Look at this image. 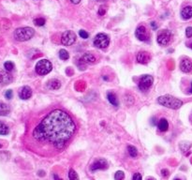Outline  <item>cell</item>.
<instances>
[{"label":"cell","mask_w":192,"mask_h":180,"mask_svg":"<svg viewBox=\"0 0 192 180\" xmlns=\"http://www.w3.org/2000/svg\"><path fill=\"white\" fill-rule=\"evenodd\" d=\"M77 129L73 116L65 109L55 107L30 121L25 134V145L40 156L53 157L68 147Z\"/></svg>","instance_id":"6da1fadb"},{"label":"cell","mask_w":192,"mask_h":180,"mask_svg":"<svg viewBox=\"0 0 192 180\" xmlns=\"http://www.w3.org/2000/svg\"><path fill=\"white\" fill-rule=\"evenodd\" d=\"M157 101L159 104L163 105V106L167 107V108H170V109H173V110H176V109H179L182 105H183V101L180 100L179 99L177 98H174L171 95H164V96H161L157 99Z\"/></svg>","instance_id":"7a4b0ae2"},{"label":"cell","mask_w":192,"mask_h":180,"mask_svg":"<svg viewBox=\"0 0 192 180\" xmlns=\"http://www.w3.org/2000/svg\"><path fill=\"white\" fill-rule=\"evenodd\" d=\"M35 34L32 27H19L14 31V38L18 41H26L30 39Z\"/></svg>","instance_id":"3957f363"},{"label":"cell","mask_w":192,"mask_h":180,"mask_svg":"<svg viewBox=\"0 0 192 180\" xmlns=\"http://www.w3.org/2000/svg\"><path fill=\"white\" fill-rule=\"evenodd\" d=\"M53 69L52 63L47 59H41L36 65V72L39 75H46Z\"/></svg>","instance_id":"277c9868"},{"label":"cell","mask_w":192,"mask_h":180,"mask_svg":"<svg viewBox=\"0 0 192 180\" xmlns=\"http://www.w3.org/2000/svg\"><path fill=\"white\" fill-rule=\"evenodd\" d=\"M172 34L170 30L163 29L158 32L157 35V43L161 46H167L172 42Z\"/></svg>","instance_id":"5b68a950"},{"label":"cell","mask_w":192,"mask_h":180,"mask_svg":"<svg viewBox=\"0 0 192 180\" xmlns=\"http://www.w3.org/2000/svg\"><path fill=\"white\" fill-rule=\"evenodd\" d=\"M110 39L104 33L98 34L94 39V45L98 49H105L109 46Z\"/></svg>","instance_id":"8992f818"},{"label":"cell","mask_w":192,"mask_h":180,"mask_svg":"<svg viewBox=\"0 0 192 180\" xmlns=\"http://www.w3.org/2000/svg\"><path fill=\"white\" fill-rule=\"evenodd\" d=\"M153 82H154V79H153V77L151 76V75L145 74V75H142V76L141 77L138 86H139L140 90L145 92L152 86Z\"/></svg>","instance_id":"52a82bcc"},{"label":"cell","mask_w":192,"mask_h":180,"mask_svg":"<svg viewBox=\"0 0 192 180\" xmlns=\"http://www.w3.org/2000/svg\"><path fill=\"white\" fill-rule=\"evenodd\" d=\"M76 39H77L76 34L73 31H71V30H68V31L62 34L61 42L65 46H70V45H72L76 41Z\"/></svg>","instance_id":"ba28073f"},{"label":"cell","mask_w":192,"mask_h":180,"mask_svg":"<svg viewBox=\"0 0 192 180\" xmlns=\"http://www.w3.org/2000/svg\"><path fill=\"white\" fill-rule=\"evenodd\" d=\"M135 35H136V38L138 39H140L141 41H146L149 39V32L147 31V29L144 25H140L137 27L136 29V32H135Z\"/></svg>","instance_id":"9c48e42d"},{"label":"cell","mask_w":192,"mask_h":180,"mask_svg":"<svg viewBox=\"0 0 192 180\" xmlns=\"http://www.w3.org/2000/svg\"><path fill=\"white\" fill-rule=\"evenodd\" d=\"M108 168V162L104 159H97L90 167V170L92 172L98 171V170H105Z\"/></svg>","instance_id":"30bf717a"},{"label":"cell","mask_w":192,"mask_h":180,"mask_svg":"<svg viewBox=\"0 0 192 180\" xmlns=\"http://www.w3.org/2000/svg\"><path fill=\"white\" fill-rule=\"evenodd\" d=\"M12 81H13V77L9 71H7V70L0 71V84L3 85H7V84H10Z\"/></svg>","instance_id":"8fae6325"},{"label":"cell","mask_w":192,"mask_h":180,"mask_svg":"<svg viewBox=\"0 0 192 180\" xmlns=\"http://www.w3.org/2000/svg\"><path fill=\"white\" fill-rule=\"evenodd\" d=\"M81 63L83 64H94L97 61V57L92 53H85L80 59Z\"/></svg>","instance_id":"7c38bea8"},{"label":"cell","mask_w":192,"mask_h":180,"mask_svg":"<svg viewBox=\"0 0 192 180\" xmlns=\"http://www.w3.org/2000/svg\"><path fill=\"white\" fill-rule=\"evenodd\" d=\"M180 69L185 73H189L192 71V60L189 58H184L180 63Z\"/></svg>","instance_id":"4fadbf2b"},{"label":"cell","mask_w":192,"mask_h":180,"mask_svg":"<svg viewBox=\"0 0 192 180\" xmlns=\"http://www.w3.org/2000/svg\"><path fill=\"white\" fill-rule=\"evenodd\" d=\"M151 60V55L149 53L145 51H142L137 54V61L140 64H147Z\"/></svg>","instance_id":"5bb4252c"},{"label":"cell","mask_w":192,"mask_h":180,"mask_svg":"<svg viewBox=\"0 0 192 180\" xmlns=\"http://www.w3.org/2000/svg\"><path fill=\"white\" fill-rule=\"evenodd\" d=\"M32 96V89L29 86H24L19 93V97L22 99H28Z\"/></svg>","instance_id":"9a60e30c"},{"label":"cell","mask_w":192,"mask_h":180,"mask_svg":"<svg viewBox=\"0 0 192 180\" xmlns=\"http://www.w3.org/2000/svg\"><path fill=\"white\" fill-rule=\"evenodd\" d=\"M181 17L184 20H188L192 18V6H186L182 9Z\"/></svg>","instance_id":"2e32d148"},{"label":"cell","mask_w":192,"mask_h":180,"mask_svg":"<svg viewBox=\"0 0 192 180\" xmlns=\"http://www.w3.org/2000/svg\"><path fill=\"white\" fill-rule=\"evenodd\" d=\"M61 86V84L56 79H52L47 83V87L51 90H57Z\"/></svg>","instance_id":"e0dca14e"},{"label":"cell","mask_w":192,"mask_h":180,"mask_svg":"<svg viewBox=\"0 0 192 180\" xmlns=\"http://www.w3.org/2000/svg\"><path fill=\"white\" fill-rule=\"evenodd\" d=\"M107 99H108L109 102H110L112 105H113V106H115V107L119 106V101H118V99H117V97H116V95H115L114 93L109 92V93L107 94Z\"/></svg>","instance_id":"ac0fdd59"},{"label":"cell","mask_w":192,"mask_h":180,"mask_svg":"<svg viewBox=\"0 0 192 180\" xmlns=\"http://www.w3.org/2000/svg\"><path fill=\"white\" fill-rule=\"evenodd\" d=\"M157 128L160 131H167L168 129H169V123L167 121V119L166 118H161L158 121Z\"/></svg>","instance_id":"d6986e66"},{"label":"cell","mask_w":192,"mask_h":180,"mask_svg":"<svg viewBox=\"0 0 192 180\" xmlns=\"http://www.w3.org/2000/svg\"><path fill=\"white\" fill-rule=\"evenodd\" d=\"M9 112H10V109L8 105L3 102H0V115L1 116L7 115L9 114Z\"/></svg>","instance_id":"ffe728a7"},{"label":"cell","mask_w":192,"mask_h":180,"mask_svg":"<svg viewBox=\"0 0 192 180\" xmlns=\"http://www.w3.org/2000/svg\"><path fill=\"white\" fill-rule=\"evenodd\" d=\"M127 151H128V154L131 158H136L138 156V150L133 145H128L127 146Z\"/></svg>","instance_id":"44dd1931"},{"label":"cell","mask_w":192,"mask_h":180,"mask_svg":"<svg viewBox=\"0 0 192 180\" xmlns=\"http://www.w3.org/2000/svg\"><path fill=\"white\" fill-rule=\"evenodd\" d=\"M9 127L5 123L0 121V135H7L9 134Z\"/></svg>","instance_id":"7402d4cb"},{"label":"cell","mask_w":192,"mask_h":180,"mask_svg":"<svg viewBox=\"0 0 192 180\" xmlns=\"http://www.w3.org/2000/svg\"><path fill=\"white\" fill-rule=\"evenodd\" d=\"M59 57H60V59H62V60H68L69 58V54L65 49H61L59 51Z\"/></svg>","instance_id":"603a6c76"},{"label":"cell","mask_w":192,"mask_h":180,"mask_svg":"<svg viewBox=\"0 0 192 180\" xmlns=\"http://www.w3.org/2000/svg\"><path fill=\"white\" fill-rule=\"evenodd\" d=\"M68 177H69L70 180H77V179H79L78 174H76V172H75L74 170H73V169H70V170H69Z\"/></svg>","instance_id":"cb8c5ba5"},{"label":"cell","mask_w":192,"mask_h":180,"mask_svg":"<svg viewBox=\"0 0 192 180\" xmlns=\"http://www.w3.org/2000/svg\"><path fill=\"white\" fill-rule=\"evenodd\" d=\"M34 24H36L37 26H43L45 24V19L43 18H37L33 21Z\"/></svg>","instance_id":"d4e9b609"},{"label":"cell","mask_w":192,"mask_h":180,"mask_svg":"<svg viewBox=\"0 0 192 180\" xmlns=\"http://www.w3.org/2000/svg\"><path fill=\"white\" fill-rule=\"evenodd\" d=\"M4 68L7 71H11L14 69V64L11 61H7L4 63Z\"/></svg>","instance_id":"484cf974"},{"label":"cell","mask_w":192,"mask_h":180,"mask_svg":"<svg viewBox=\"0 0 192 180\" xmlns=\"http://www.w3.org/2000/svg\"><path fill=\"white\" fill-rule=\"evenodd\" d=\"M124 177H125V174H124V172H122V171H118V172H116V173H115L114 178H115L116 180H121V179H124Z\"/></svg>","instance_id":"4316f807"},{"label":"cell","mask_w":192,"mask_h":180,"mask_svg":"<svg viewBox=\"0 0 192 180\" xmlns=\"http://www.w3.org/2000/svg\"><path fill=\"white\" fill-rule=\"evenodd\" d=\"M5 97H6V99H12V97H13V92H12V90H11V89L7 90L6 93H5Z\"/></svg>","instance_id":"83f0119b"},{"label":"cell","mask_w":192,"mask_h":180,"mask_svg":"<svg viewBox=\"0 0 192 180\" xmlns=\"http://www.w3.org/2000/svg\"><path fill=\"white\" fill-rule=\"evenodd\" d=\"M79 35L81 36V38L82 39H87L88 38V33L86 32V31H84V30H80L79 31Z\"/></svg>","instance_id":"f1b7e54d"},{"label":"cell","mask_w":192,"mask_h":180,"mask_svg":"<svg viewBox=\"0 0 192 180\" xmlns=\"http://www.w3.org/2000/svg\"><path fill=\"white\" fill-rule=\"evenodd\" d=\"M186 35L187 38H192V27L189 26L186 29Z\"/></svg>","instance_id":"f546056e"},{"label":"cell","mask_w":192,"mask_h":180,"mask_svg":"<svg viewBox=\"0 0 192 180\" xmlns=\"http://www.w3.org/2000/svg\"><path fill=\"white\" fill-rule=\"evenodd\" d=\"M106 13V9L104 7H100L98 9V14L99 15H104Z\"/></svg>","instance_id":"4dcf8cb0"},{"label":"cell","mask_w":192,"mask_h":180,"mask_svg":"<svg viewBox=\"0 0 192 180\" xmlns=\"http://www.w3.org/2000/svg\"><path fill=\"white\" fill-rule=\"evenodd\" d=\"M132 179H134V180H141V179H142V175H141V174H139V173L135 174L133 176H132Z\"/></svg>","instance_id":"1f68e13d"},{"label":"cell","mask_w":192,"mask_h":180,"mask_svg":"<svg viewBox=\"0 0 192 180\" xmlns=\"http://www.w3.org/2000/svg\"><path fill=\"white\" fill-rule=\"evenodd\" d=\"M161 173H162V175H164V176H168L169 175V171L168 170H162L161 171Z\"/></svg>","instance_id":"d6a6232c"},{"label":"cell","mask_w":192,"mask_h":180,"mask_svg":"<svg viewBox=\"0 0 192 180\" xmlns=\"http://www.w3.org/2000/svg\"><path fill=\"white\" fill-rule=\"evenodd\" d=\"M151 26H152V28H153L154 30L157 28V23H155V22H152V23H151Z\"/></svg>","instance_id":"836d02e7"},{"label":"cell","mask_w":192,"mask_h":180,"mask_svg":"<svg viewBox=\"0 0 192 180\" xmlns=\"http://www.w3.org/2000/svg\"><path fill=\"white\" fill-rule=\"evenodd\" d=\"M70 1L73 3V4H79L81 2V0H70Z\"/></svg>","instance_id":"e575fe53"},{"label":"cell","mask_w":192,"mask_h":180,"mask_svg":"<svg viewBox=\"0 0 192 180\" xmlns=\"http://www.w3.org/2000/svg\"><path fill=\"white\" fill-rule=\"evenodd\" d=\"M189 93H192V82H191V84H190V88H189Z\"/></svg>","instance_id":"d590c367"},{"label":"cell","mask_w":192,"mask_h":180,"mask_svg":"<svg viewBox=\"0 0 192 180\" xmlns=\"http://www.w3.org/2000/svg\"><path fill=\"white\" fill-rule=\"evenodd\" d=\"M157 124V121L155 122V118H152V125H156Z\"/></svg>","instance_id":"8d00e7d4"},{"label":"cell","mask_w":192,"mask_h":180,"mask_svg":"<svg viewBox=\"0 0 192 180\" xmlns=\"http://www.w3.org/2000/svg\"><path fill=\"white\" fill-rule=\"evenodd\" d=\"M188 47H189V48H191V49H192V41H191V42H190V43H189V44H188Z\"/></svg>","instance_id":"74e56055"},{"label":"cell","mask_w":192,"mask_h":180,"mask_svg":"<svg viewBox=\"0 0 192 180\" xmlns=\"http://www.w3.org/2000/svg\"><path fill=\"white\" fill-rule=\"evenodd\" d=\"M98 2H104V1H106V0H97Z\"/></svg>","instance_id":"f35d334b"},{"label":"cell","mask_w":192,"mask_h":180,"mask_svg":"<svg viewBox=\"0 0 192 180\" xmlns=\"http://www.w3.org/2000/svg\"><path fill=\"white\" fill-rule=\"evenodd\" d=\"M2 147V144H0V148H1Z\"/></svg>","instance_id":"ab89813d"}]
</instances>
